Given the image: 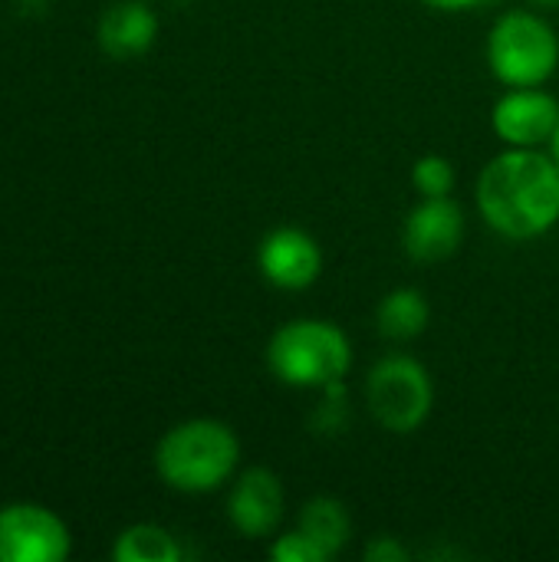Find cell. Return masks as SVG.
Listing matches in <instances>:
<instances>
[{"instance_id":"7","label":"cell","mask_w":559,"mask_h":562,"mask_svg":"<svg viewBox=\"0 0 559 562\" xmlns=\"http://www.w3.org/2000/svg\"><path fill=\"white\" fill-rule=\"evenodd\" d=\"M465 240V211L458 201L445 198H422L402 231L405 254L418 263H438L458 254Z\"/></svg>"},{"instance_id":"9","label":"cell","mask_w":559,"mask_h":562,"mask_svg":"<svg viewBox=\"0 0 559 562\" xmlns=\"http://www.w3.org/2000/svg\"><path fill=\"white\" fill-rule=\"evenodd\" d=\"M557 122L559 102L537 86H524L501 95L491 112V125L497 138L507 142V148H537L550 142Z\"/></svg>"},{"instance_id":"12","label":"cell","mask_w":559,"mask_h":562,"mask_svg":"<svg viewBox=\"0 0 559 562\" xmlns=\"http://www.w3.org/2000/svg\"><path fill=\"white\" fill-rule=\"evenodd\" d=\"M428 316H432L428 300L415 286H399V290L385 293L376 310L379 333L392 342H409V339L422 336L428 329Z\"/></svg>"},{"instance_id":"15","label":"cell","mask_w":559,"mask_h":562,"mask_svg":"<svg viewBox=\"0 0 559 562\" xmlns=\"http://www.w3.org/2000/svg\"><path fill=\"white\" fill-rule=\"evenodd\" d=\"M412 184L422 198H445L455 188V165L445 155H425L412 168Z\"/></svg>"},{"instance_id":"20","label":"cell","mask_w":559,"mask_h":562,"mask_svg":"<svg viewBox=\"0 0 559 562\" xmlns=\"http://www.w3.org/2000/svg\"><path fill=\"white\" fill-rule=\"evenodd\" d=\"M537 3H544V7H554V3H559V0H537Z\"/></svg>"},{"instance_id":"16","label":"cell","mask_w":559,"mask_h":562,"mask_svg":"<svg viewBox=\"0 0 559 562\" xmlns=\"http://www.w3.org/2000/svg\"><path fill=\"white\" fill-rule=\"evenodd\" d=\"M270 557L277 562H329L326 560V553H323L303 530L283 533V537L270 547Z\"/></svg>"},{"instance_id":"5","label":"cell","mask_w":559,"mask_h":562,"mask_svg":"<svg viewBox=\"0 0 559 562\" xmlns=\"http://www.w3.org/2000/svg\"><path fill=\"white\" fill-rule=\"evenodd\" d=\"M366 405L385 431H418L435 405V385L428 369L402 352L382 356L366 375Z\"/></svg>"},{"instance_id":"3","label":"cell","mask_w":559,"mask_h":562,"mask_svg":"<svg viewBox=\"0 0 559 562\" xmlns=\"http://www.w3.org/2000/svg\"><path fill=\"white\" fill-rule=\"evenodd\" d=\"M267 366L290 389H333L353 366V346L329 319H293L270 336Z\"/></svg>"},{"instance_id":"14","label":"cell","mask_w":559,"mask_h":562,"mask_svg":"<svg viewBox=\"0 0 559 562\" xmlns=\"http://www.w3.org/2000/svg\"><path fill=\"white\" fill-rule=\"evenodd\" d=\"M112 560L115 562H178L181 560V547L178 540L158 527V524H135L128 530H122L115 537L112 547Z\"/></svg>"},{"instance_id":"18","label":"cell","mask_w":559,"mask_h":562,"mask_svg":"<svg viewBox=\"0 0 559 562\" xmlns=\"http://www.w3.org/2000/svg\"><path fill=\"white\" fill-rule=\"evenodd\" d=\"M425 3L435 7V10H465V7H474L481 0H425Z\"/></svg>"},{"instance_id":"17","label":"cell","mask_w":559,"mask_h":562,"mask_svg":"<svg viewBox=\"0 0 559 562\" xmlns=\"http://www.w3.org/2000/svg\"><path fill=\"white\" fill-rule=\"evenodd\" d=\"M366 560L369 562H405L412 560V553L399 543V540H392V537H379V540H372L369 547H366Z\"/></svg>"},{"instance_id":"10","label":"cell","mask_w":559,"mask_h":562,"mask_svg":"<svg viewBox=\"0 0 559 562\" xmlns=\"http://www.w3.org/2000/svg\"><path fill=\"white\" fill-rule=\"evenodd\" d=\"M283 507H287L283 484L267 468H247L234 481L231 497H227V517L234 530L250 540L270 537L283 520Z\"/></svg>"},{"instance_id":"13","label":"cell","mask_w":559,"mask_h":562,"mask_svg":"<svg viewBox=\"0 0 559 562\" xmlns=\"http://www.w3.org/2000/svg\"><path fill=\"white\" fill-rule=\"evenodd\" d=\"M297 530H303L326 553V560H336L343 547L349 543L353 520H349L346 504H339L336 497H313L303 504Z\"/></svg>"},{"instance_id":"11","label":"cell","mask_w":559,"mask_h":562,"mask_svg":"<svg viewBox=\"0 0 559 562\" xmlns=\"http://www.w3.org/2000/svg\"><path fill=\"white\" fill-rule=\"evenodd\" d=\"M96 36H99L102 53H109L112 59H132V56H142L155 43L158 16L138 0H122L102 13Z\"/></svg>"},{"instance_id":"4","label":"cell","mask_w":559,"mask_h":562,"mask_svg":"<svg viewBox=\"0 0 559 562\" xmlns=\"http://www.w3.org/2000/svg\"><path fill=\"white\" fill-rule=\"evenodd\" d=\"M488 63L491 72L514 89L544 86L559 66L557 30L537 13L511 10L497 16L488 33Z\"/></svg>"},{"instance_id":"1","label":"cell","mask_w":559,"mask_h":562,"mask_svg":"<svg viewBox=\"0 0 559 562\" xmlns=\"http://www.w3.org/2000/svg\"><path fill=\"white\" fill-rule=\"evenodd\" d=\"M478 207L484 221L511 237L534 240L559 221V165L537 148H507L494 155L478 178Z\"/></svg>"},{"instance_id":"8","label":"cell","mask_w":559,"mask_h":562,"mask_svg":"<svg viewBox=\"0 0 559 562\" xmlns=\"http://www.w3.org/2000/svg\"><path fill=\"white\" fill-rule=\"evenodd\" d=\"M257 267L264 280L280 290H306L323 273V250L306 231L277 227L260 240Z\"/></svg>"},{"instance_id":"19","label":"cell","mask_w":559,"mask_h":562,"mask_svg":"<svg viewBox=\"0 0 559 562\" xmlns=\"http://www.w3.org/2000/svg\"><path fill=\"white\" fill-rule=\"evenodd\" d=\"M550 155H554V161L559 165V122L557 128H554V135H550Z\"/></svg>"},{"instance_id":"6","label":"cell","mask_w":559,"mask_h":562,"mask_svg":"<svg viewBox=\"0 0 559 562\" xmlns=\"http://www.w3.org/2000/svg\"><path fill=\"white\" fill-rule=\"evenodd\" d=\"M72 540L66 524L40 504H7L0 510V562H59Z\"/></svg>"},{"instance_id":"2","label":"cell","mask_w":559,"mask_h":562,"mask_svg":"<svg viewBox=\"0 0 559 562\" xmlns=\"http://www.w3.org/2000/svg\"><path fill=\"white\" fill-rule=\"evenodd\" d=\"M237 464L241 441L214 418L181 422L155 448V471L178 494H211L234 477Z\"/></svg>"}]
</instances>
